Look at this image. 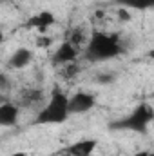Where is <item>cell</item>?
<instances>
[{"instance_id":"1","label":"cell","mask_w":154,"mask_h":156,"mask_svg":"<svg viewBox=\"0 0 154 156\" xmlns=\"http://www.w3.org/2000/svg\"><path fill=\"white\" fill-rule=\"evenodd\" d=\"M123 51L125 49L118 33H94L87 42L83 56L89 62H103L120 56Z\"/></svg>"},{"instance_id":"2","label":"cell","mask_w":154,"mask_h":156,"mask_svg":"<svg viewBox=\"0 0 154 156\" xmlns=\"http://www.w3.org/2000/svg\"><path fill=\"white\" fill-rule=\"evenodd\" d=\"M69 116H71L69 115V96L64 91L54 89L51 93V98L47 100V104L38 111L35 123H40V125L64 123Z\"/></svg>"},{"instance_id":"3","label":"cell","mask_w":154,"mask_h":156,"mask_svg":"<svg viewBox=\"0 0 154 156\" xmlns=\"http://www.w3.org/2000/svg\"><path fill=\"white\" fill-rule=\"evenodd\" d=\"M154 118V109L151 104H140L134 107L132 113H129L127 116L120 118L113 122L109 127L114 131H134V133H145L147 127L151 125Z\"/></svg>"},{"instance_id":"4","label":"cell","mask_w":154,"mask_h":156,"mask_svg":"<svg viewBox=\"0 0 154 156\" xmlns=\"http://www.w3.org/2000/svg\"><path fill=\"white\" fill-rule=\"evenodd\" d=\"M94 104H96V96L93 93L87 91L75 93L73 96H69V115H83L91 111Z\"/></svg>"},{"instance_id":"5","label":"cell","mask_w":154,"mask_h":156,"mask_svg":"<svg viewBox=\"0 0 154 156\" xmlns=\"http://www.w3.org/2000/svg\"><path fill=\"white\" fill-rule=\"evenodd\" d=\"M76 56H78V47L65 40L64 44H60L56 47V51L53 55V64H56V66H67V64H73L76 60Z\"/></svg>"},{"instance_id":"6","label":"cell","mask_w":154,"mask_h":156,"mask_svg":"<svg viewBox=\"0 0 154 156\" xmlns=\"http://www.w3.org/2000/svg\"><path fill=\"white\" fill-rule=\"evenodd\" d=\"M54 22H56V16H54L51 11H40L37 15H33V16L24 24V27H27V29H37L40 33H44V31H47Z\"/></svg>"},{"instance_id":"7","label":"cell","mask_w":154,"mask_h":156,"mask_svg":"<svg viewBox=\"0 0 154 156\" xmlns=\"http://www.w3.org/2000/svg\"><path fill=\"white\" fill-rule=\"evenodd\" d=\"M33 60V51L26 47H18L9 58H7V67L9 69H24L31 64Z\"/></svg>"},{"instance_id":"8","label":"cell","mask_w":154,"mask_h":156,"mask_svg":"<svg viewBox=\"0 0 154 156\" xmlns=\"http://www.w3.org/2000/svg\"><path fill=\"white\" fill-rule=\"evenodd\" d=\"M18 116H20L18 105H15L11 102L0 104V125L2 127H13V125H16Z\"/></svg>"},{"instance_id":"9","label":"cell","mask_w":154,"mask_h":156,"mask_svg":"<svg viewBox=\"0 0 154 156\" xmlns=\"http://www.w3.org/2000/svg\"><path fill=\"white\" fill-rule=\"evenodd\" d=\"M94 149H96V140L85 138V140H80L76 144L69 145L65 149V153H67V156H93Z\"/></svg>"},{"instance_id":"10","label":"cell","mask_w":154,"mask_h":156,"mask_svg":"<svg viewBox=\"0 0 154 156\" xmlns=\"http://www.w3.org/2000/svg\"><path fill=\"white\" fill-rule=\"evenodd\" d=\"M114 4H118L120 7H127V9H151L154 5V0H114Z\"/></svg>"},{"instance_id":"11","label":"cell","mask_w":154,"mask_h":156,"mask_svg":"<svg viewBox=\"0 0 154 156\" xmlns=\"http://www.w3.org/2000/svg\"><path fill=\"white\" fill-rule=\"evenodd\" d=\"M20 100H22V105H26V107L37 105L40 100H42V91L40 89H27V91L22 93Z\"/></svg>"},{"instance_id":"12","label":"cell","mask_w":154,"mask_h":156,"mask_svg":"<svg viewBox=\"0 0 154 156\" xmlns=\"http://www.w3.org/2000/svg\"><path fill=\"white\" fill-rule=\"evenodd\" d=\"M69 35H71V37L67 38V42H69V44H73V45H76V47L80 45V44H83V42H85V33H83V29H82V27L73 29Z\"/></svg>"},{"instance_id":"13","label":"cell","mask_w":154,"mask_h":156,"mask_svg":"<svg viewBox=\"0 0 154 156\" xmlns=\"http://www.w3.org/2000/svg\"><path fill=\"white\" fill-rule=\"evenodd\" d=\"M96 82H98V83H111V82H114V75H113V73L100 75V76L96 78Z\"/></svg>"},{"instance_id":"14","label":"cell","mask_w":154,"mask_h":156,"mask_svg":"<svg viewBox=\"0 0 154 156\" xmlns=\"http://www.w3.org/2000/svg\"><path fill=\"white\" fill-rule=\"evenodd\" d=\"M9 87H11L9 78L5 76V75H0V91H5V89H9Z\"/></svg>"},{"instance_id":"15","label":"cell","mask_w":154,"mask_h":156,"mask_svg":"<svg viewBox=\"0 0 154 156\" xmlns=\"http://www.w3.org/2000/svg\"><path fill=\"white\" fill-rule=\"evenodd\" d=\"M118 15H120V18H121L123 22H127V20L131 18V15H129V13L125 11V7H120V11H118Z\"/></svg>"},{"instance_id":"16","label":"cell","mask_w":154,"mask_h":156,"mask_svg":"<svg viewBox=\"0 0 154 156\" xmlns=\"http://www.w3.org/2000/svg\"><path fill=\"white\" fill-rule=\"evenodd\" d=\"M134 156H154L151 151H140V153H136Z\"/></svg>"},{"instance_id":"17","label":"cell","mask_w":154,"mask_h":156,"mask_svg":"<svg viewBox=\"0 0 154 156\" xmlns=\"http://www.w3.org/2000/svg\"><path fill=\"white\" fill-rule=\"evenodd\" d=\"M13 156H27V154H26V153L22 151V153H16V154H13Z\"/></svg>"},{"instance_id":"18","label":"cell","mask_w":154,"mask_h":156,"mask_svg":"<svg viewBox=\"0 0 154 156\" xmlns=\"http://www.w3.org/2000/svg\"><path fill=\"white\" fill-rule=\"evenodd\" d=\"M2 42H4V35H2V31H0V45H2Z\"/></svg>"}]
</instances>
